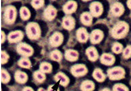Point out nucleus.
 <instances>
[{
	"label": "nucleus",
	"mask_w": 131,
	"mask_h": 91,
	"mask_svg": "<svg viewBox=\"0 0 131 91\" xmlns=\"http://www.w3.org/2000/svg\"><path fill=\"white\" fill-rule=\"evenodd\" d=\"M129 31V26L125 22L121 21L115 24L112 30V36L115 38H122L125 37Z\"/></svg>",
	"instance_id": "f257e3e1"
},
{
	"label": "nucleus",
	"mask_w": 131,
	"mask_h": 91,
	"mask_svg": "<svg viewBox=\"0 0 131 91\" xmlns=\"http://www.w3.org/2000/svg\"><path fill=\"white\" fill-rule=\"evenodd\" d=\"M26 31L29 38L32 40L38 38L41 33L39 25L35 22L28 23L26 27Z\"/></svg>",
	"instance_id": "f03ea898"
},
{
	"label": "nucleus",
	"mask_w": 131,
	"mask_h": 91,
	"mask_svg": "<svg viewBox=\"0 0 131 91\" xmlns=\"http://www.w3.org/2000/svg\"><path fill=\"white\" fill-rule=\"evenodd\" d=\"M108 76L111 80L117 81L123 79L125 76V71L120 67H115L109 69L107 71Z\"/></svg>",
	"instance_id": "7ed1b4c3"
},
{
	"label": "nucleus",
	"mask_w": 131,
	"mask_h": 91,
	"mask_svg": "<svg viewBox=\"0 0 131 91\" xmlns=\"http://www.w3.org/2000/svg\"><path fill=\"white\" fill-rule=\"evenodd\" d=\"M17 12L15 7L9 6L6 8L5 12V20L7 24H12L14 23L16 18Z\"/></svg>",
	"instance_id": "20e7f679"
},
{
	"label": "nucleus",
	"mask_w": 131,
	"mask_h": 91,
	"mask_svg": "<svg viewBox=\"0 0 131 91\" xmlns=\"http://www.w3.org/2000/svg\"><path fill=\"white\" fill-rule=\"evenodd\" d=\"M71 72L74 76L80 77L85 75L88 72V69L85 65L78 64L73 66L71 68Z\"/></svg>",
	"instance_id": "39448f33"
},
{
	"label": "nucleus",
	"mask_w": 131,
	"mask_h": 91,
	"mask_svg": "<svg viewBox=\"0 0 131 91\" xmlns=\"http://www.w3.org/2000/svg\"><path fill=\"white\" fill-rule=\"evenodd\" d=\"M90 11L93 16L98 17L102 14L103 8L100 2H93L90 5Z\"/></svg>",
	"instance_id": "423d86ee"
},
{
	"label": "nucleus",
	"mask_w": 131,
	"mask_h": 91,
	"mask_svg": "<svg viewBox=\"0 0 131 91\" xmlns=\"http://www.w3.org/2000/svg\"><path fill=\"white\" fill-rule=\"evenodd\" d=\"M57 11L56 8L52 5L48 6L43 12V16L45 19L48 21H52L54 20L57 16Z\"/></svg>",
	"instance_id": "0eeeda50"
},
{
	"label": "nucleus",
	"mask_w": 131,
	"mask_h": 91,
	"mask_svg": "<svg viewBox=\"0 0 131 91\" xmlns=\"http://www.w3.org/2000/svg\"><path fill=\"white\" fill-rule=\"evenodd\" d=\"M124 8L123 5L119 2H115L112 6L111 12L115 17H119L124 13Z\"/></svg>",
	"instance_id": "6e6552de"
},
{
	"label": "nucleus",
	"mask_w": 131,
	"mask_h": 91,
	"mask_svg": "<svg viewBox=\"0 0 131 91\" xmlns=\"http://www.w3.org/2000/svg\"><path fill=\"white\" fill-rule=\"evenodd\" d=\"M77 4L74 1H69L64 5L63 10L67 15H70L76 11Z\"/></svg>",
	"instance_id": "1a4fd4ad"
},
{
	"label": "nucleus",
	"mask_w": 131,
	"mask_h": 91,
	"mask_svg": "<svg viewBox=\"0 0 131 91\" xmlns=\"http://www.w3.org/2000/svg\"><path fill=\"white\" fill-rule=\"evenodd\" d=\"M63 27L68 30H72L75 25V21L74 18L70 16L64 18L63 21Z\"/></svg>",
	"instance_id": "9d476101"
},
{
	"label": "nucleus",
	"mask_w": 131,
	"mask_h": 91,
	"mask_svg": "<svg viewBox=\"0 0 131 91\" xmlns=\"http://www.w3.org/2000/svg\"><path fill=\"white\" fill-rule=\"evenodd\" d=\"M17 51L20 55L25 56H30L32 54L33 49L31 47L25 44H21L18 46Z\"/></svg>",
	"instance_id": "9b49d317"
},
{
	"label": "nucleus",
	"mask_w": 131,
	"mask_h": 91,
	"mask_svg": "<svg viewBox=\"0 0 131 91\" xmlns=\"http://www.w3.org/2000/svg\"><path fill=\"white\" fill-rule=\"evenodd\" d=\"M104 34L102 31L99 30H95L92 31L90 36V39L93 43H99L103 38Z\"/></svg>",
	"instance_id": "f8f14e48"
},
{
	"label": "nucleus",
	"mask_w": 131,
	"mask_h": 91,
	"mask_svg": "<svg viewBox=\"0 0 131 91\" xmlns=\"http://www.w3.org/2000/svg\"><path fill=\"white\" fill-rule=\"evenodd\" d=\"M63 37L62 34L59 32H55L50 38V43L53 46H58L63 42Z\"/></svg>",
	"instance_id": "ddd939ff"
},
{
	"label": "nucleus",
	"mask_w": 131,
	"mask_h": 91,
	"mask_svg": "<svg viewBox=\"0 0 131 91\" xmlns=\"http://www.w3.org/2000/svg\"><path fill=\"white\" fill-rule=\"evenodd\" d=\"M55 80L57 82H59L60 84L64 87H66L69 83V78L62 72H59L55 76Z\"/></svg>",
	"instance_id": "4468645a"
},
{
	"label": "nucleus",
	"mask_w": 131,
	"mask_h": 91,
	"mask_svg": "<svg viewBox=\"0 0 131 91\" xmlns=\"http://www.w3.org/2000/svg\"><path fill=\"white\" fill-rule=\"evenodd\" d=\"M101 62L104 65L112 66L115 62V57L112 55L104 53L101 56Z\"/></svg>",
	"instance_id": "2eb2a0df"
},
{
	"label": "nucleus",
	"mask_w": 131,
	"mask_h": 91,
	"mask_svg": "<svg viewBox=\"0 0 131 91\" xmlns=\"http://www.w3.org/2000/svg\"><path fill=\"white\" fill-rule=\"evenodd\" d=\"M23 33L21 31H14V32H11L9 34L8 38L10 42H16L20 41L23 39Z\"/></svg>",
	"instance_id": "dca6fc26"
},
{
	"label": "nucleus",
	"mask_w": 131,
	"mask_h": 91,
	"mask_svg": "<svg viewBox=\"0 0 131 91\" xmlns=\"http://www.w3.org/2000/svg\"><path fill=\"white\" fill-rule=\"evenodd\" d=\"M15 80L17 83L20 84L25 83L28 79L27 75L24 72L17 71L15 74Z\"/></svg>",
	"instance_id": "f3484780"
},
{
	"label": "nucleus",
	"mask_w": 131,
	"mask_h": 91,
	"mask_svg": "<svg viewBox=\"0 0 131 91\" xmlns=\"http://www.w3.org/2000/svg\"><path fill=\"white\" fill-rule=\"evenodd\" d=\"M88 36L89 34L88 32H87L86 30L83 27L80 28L78 30L77 32V36L78 40L81 42H85L88 40Z\"/></svg>",
	"instance_id": "a211bd4d"
},
{
	"label": "nucleus",
	"mask_w": 131,
	"mask_h": 91,
	"mask_svg": "<svg viewBox=\"0 0 131 91\" xmlns=\"http://www.w3.org/2000/svg\"><path fill=\"white\" fill-rule=\"evenodd\" d=\"M93 16L89 12H84L80 16V20L82 23L85 26H90L93 21Z\"/></svg>",
	"instance_id": "6ab92c4d"
},
{
	"label": "nucleus",
	"mask_w": 131,
	"mask_h": 91,
	"mask_svg": "<svg viewBox=\"0 0 131 91\" xmlns=\"http://www.w3.org/2000/svg\"><path fill=\"white\" fill-rule=\"evenodd\" d=\"M95 88L94 83L92 81H85L81 84L80 89L82 91H93Z\"/></svg>",
	"instance_id": "aec40b11"
},
{
	"label": "nucleus",
	"mask_w": 131,
	"mask_h": 91,
	"mask_svg": "<svg viewBox=\"0 0 131 91\" xmlns=\"http://www.w3.org/2000/svg\"><path fill=\"white\" fill-rule=\"evenodd\" d=\"M93 76L94 79L99 82H103L105 80V75L99 68H96L93 73Z\"/></svg>",
	"instance_id": "412c9836"
},
{
	"label": "nucleus",
	"mask_w": 131,
	"mask_h": 91,
	"mask_svg": "<svg viewBox=\"0 0 131 91\" xmlns=\"http://www.w3.org/2000/svg\"><path fill=\"white\" fill-rule=\"evenodd\" d=\"M86 55L90 61H95L98 58L97 51L94 47H89L86 49Z\"/></svg>",
	"instance_id": "4be33fe9"
},
{
	"label": "nucleus",
	"mask_w": 131,
	"mask_h": 91,
	"mask_svg": "<svg viewBox=\"0 0 131 91\" xmlns=\"http://www.w3.org/2000/svg\"><path fill=\"white\" fill-rule=\"evenodd\" d=\"M65 57L69 61H75L78 58V53L73 50H68L65 52Z\"/></svg>",
	"instance_id": "5701e85b"
},
{
	"label": "nucleus",
	"mask_w": 131,
	"mask_h": 91,
	"mask_svg": "<svg viewBox=\"0 0 131 91\" xmlns=\"http://www.w3.org/2000/svg\"><path fill=\"white\" fill-rule=\"evenodd\" d=\"M20 17L24 21L29 20L30 17V12L29 9L25 7H23L20 9Z\"/></svg>",
	"instance_id": "b1692460"
},
{
	"label": "nucleus",
	"mask_w": 131,
	"mask_h": 91,
	"mask_svg": "<svg viewBox=\"0 0 131 91\" xmlns=\"http://www.w3.org/2000/svg\"><path fill=\"white\" fill-rule=\"evenodd\" d=\"M34 78L35 80L39 83H42L45 81L46 77L44 73L42 72L41 71H37L34 73Z\"/></svg>",
	"instance_id": "393cba45"
},
{
	"label": "nucleus",
	"mask_w": 131,
	"mask_h": 91,
	"mask_svg": "<svg viewBox=\"0 0 131 91\" xmlns=\"http://www.w3.org/2000/svg\"><path fill=\"white\" fill-rule=\"evenodd\" d=\"M52 68V66L47 62H43L40 66V71L43 73H51Z\"/></svg>",
	"instance_id": "a878e982"
},
{
	"label": "nucleus",
	"mask_w": 131,
	"mask_h": 91,
	"mask_svg": "<svg viewBox=\"0 0 131 91\" xmlns=\"http://www.w3.org/2000/svg\"><path fill=\"white\" fill-rule=\"evenodd\" d=\"M18 64L21 67L24 68H30L31 67V62L27 58H21L18 61Z\"/></svg>",
	"instance_id": "bb28decb"
},
{
	"label": "nucleus",
	"mask_w": 131,
	"mask_h": 91,
	"mask_svg": "<svg viewBox=\"0 0 131 91\" xmlns=\"http://www.w3.org/2000/svg\"><path fill=\"white\" fill-rule=\"evenodd\" d=\"M10 80V76L8 72L5 70H1V81L3 83H7Z\"/></svg>",
	"instance_id": "cd10ccee"
},
{
	"label": "nucleus",
	"mask_w": 131,
	"mask_h": 91,
	"mask_svg": "<svg viewBox=\"0 0 131 91\" xmlns=\"http://www.w3.org/2000/svg\"><path fill=\"white\" fill-rule=\"evenodd\" d=\"M51 58L53 61L59 62L62 59V55L60 52L56 50V51H54L51 52Z\"/></svg>",
	"instance_id": "c85d7f7f"
},
{
	"label": "nucleus",
	"mask_w": 131,
	"mask_h": 91,
	"mask_svg": "<svg viewBox=\"0 0 131 91\" xmlns=\"http://www.w3.org/2000/svg\"><path fill=\"white\" fill-rule=\"evenodd\" d=\"M31 5L35 9H39L44 5V0H32Z\"/></svg>",
	"instance_id": "c756f323"
},
{
	"label": "nucleus",
	"mask_w": 131,
	"mask_h": 91,
	"mask_svg": "<svg viewBox=\"0 0 131 91\" xmlns=\"http://www.w3.org/2000/svg\"><path fill=\"white\" fill-rule=\"evenodd\" d=\"M113 91H129L127 87L123 84H116L113 88Z\"/></svg>",
	"instance_id": "7c9ffc66"
},
{
	"label": "nucleus",
	"mask_w": 131,
	"mask_h": 91,
	"mask_svg": "<svg viewBox=\"0 0 131 91\" xmlns=\"http://www.w3.org/2000/svg\"><path fill=\"white\" fill-rule=\"evenodd\" d=\"M112 50H113V52H114L115 53H117V54H118V53H120L122 51L123 46L119 43L116 42L113 45V47H112Z\"/></svg>",
	"instance_id": "2f4dec72"
},
{
	"label": "nucleus",
	"mask_w": 131,
	"mask_h": 91,
	"mask_svg": "<svg viewBox=\"0 0 131 91\" xmlns=\"http://www.w3.org/2000/svg\"><path fill=\"white\" fill-rule=\"evenodd\" d=\"M123 56L125 59H129L131 57V46H128L124 49Z\"/></svg>",
	"instance_id": "473e14b6"
},
{
	"label": "nucleus",
	"mask_w": 131,
	"mask_h": 91,
	"mask_svg": "<svg viewBox=\"0 0 131 91\" xmlns=\"http://www.w3.org/2000/svg\"><path fill=\"white\" fill-rule=\"evenodd\" d=\"M8 59V56L7 53H6L5 52H2L1 53V63L2 64H5L7 63Z\"/></svg>",
	"instance_id": "72a5a7b5"
},
{
	"label": "nucleus",
	"mask_w": 131,
	"mask_h": 91,
	"mask_svg": "<svg viewBox=\"0 0 131 91\" xmlns=\"http://www.w3.org/2000/svg\"><path fill=\"white\" fill-rule=\"evenodd\" d=\"M48 91H60L59 88L55 85H50L48 88Z\"/></svg>",
	"instance_id": "f704fd0d"
},
{
	"label": "nucleus",
	"mask_w": 131,
	"mask_h": 91,
	"mask_svg": "<svg viewBox=\"0 0 131 91\" xmlns=\"http://www.w3.org/2000/svg\"><path fill=\"white\" fill-rule=\"evenodd\" d=\"M23 91H34V90H33L32 88L29 87H26L24 88Z\"/></svg>",
	"instance_id": "c9c22d12"
},
{
	"label": "nucleus",
	"mask_w": 131,
	"mask_h": 91,
	"mask_svg": "<svg viewBox=\"0 0 131 91\" xmlns=\"http://www.w3.org/2000/svg\"><path fill=\"white\" fill-rule=\"evenodd\" d=\"M127 5L128 7L130 10H131V0H128Z\"/></svg>",
	"instance_id": "e433bc0d"
},
{
	"label": "nucleus",
	"mask_w": 131,
	"mask_h": 91,
	"mask_svg": "<svg viewBox=\"0 0 131 91\" xmlns=\"http://www.w3.org/2000/svg\"><path fill=\"white\" fill-rule=\"evenodd\" d=\"M38 91H46V90L44 89H43L42 88H40L38 89Z\"/></svg>",
	"instance_id": "4c0bfd02"
},
{
	"label": "nucleus",
	"mask_w": 131,
	"mask_h": 91,
	"mask_svg": "<svg viewBox=\"0 0 131 91\" xmlns=\"http://www.w3.org/2000/svg\"><path fill=\"white\" fill-rule=\"evenodd\" d=\"M101 91H111V90L108 88H105V89H103V90H102Z\"/></svg>",
	"instance_id": "58836bf2"
},
{
	"label": "nucleus",
	"mask_w": 131,
	"mask_h": 91,
	"mask_svg": "<svg viewBox=\"0 0 131 91\" xmlns=\"http://www.w3.org/2000/svg\"><path fill=\"white\" fill-rule=\"evenodd\" d=\"M83 1H85V2H86V1H90V0H83Z\"/></svg>",
	"instance_id": "ea45409f"
}]
</instances>
